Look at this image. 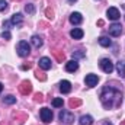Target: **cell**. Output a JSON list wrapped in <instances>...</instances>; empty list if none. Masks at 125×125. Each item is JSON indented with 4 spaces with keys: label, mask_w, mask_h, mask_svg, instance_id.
I'll return each instance as SVG.
<instances>
[{
    "label": "cell",
    "mask_w": 125,
    "mask_h": 125,
    "mask_svg": "<svg viewBox=\"0 0 125 125\" xmlns=\"http://www.w3.org/2000/svg\"><path fill=\"white\" fill-rule=\"evenodd\" d=\"M39 67H41L42 70H50V68H51V60H50L48 57H42V58L39 60Z\"/></svg>",
    "instance_id": "8fae6325"
},
{
    "label": "cell",
    "mask_w": 125,
    "mask_h": 125,
    "mask_svg": "<svg viewBox=\"0 0 125 125\" xmlns=\"http://www.w3.org/2000/svg\"><path fill=\"white\" fill-rule=\"evenodd\" d=\"M93 124V118L90 115H83L80 116V125H92Z\"/></svg>",
    "instance_id": "9a60e30c"
},
{
    "label": "cell",
    "mask_w": 125,
    "mask_h": 125,
    "mask_svg": "<svg viewBox=\"0 0 125 125\" xmlns=\"http://www.w3.org/2000/svg\"><path fill=\"white\" fill-rule=\"evenodd\" d=\"M3 102H4L6 105H13V103L16 102V97H15V96H12V94H9V96H6V97L3 99Z\"/></svg>",
    "instance_id": "d6986e66"
},
{
    "label": "cell",
    "mask_w": 125,
    "mask_h": 125,
    "mask_svg": "<svg viewBox=\"0 0 125 125\" xmlns=\"http://www.w3.org/2000/svg\"><path fill=\"white\" fill-rule=\"evenodd\" d=\"M60 90H61V93H70L71 92V83L68 80H62L60 83Z\"/></svg>",
    "instance_id": "30bf717a"
},
{
    "label": "cell",
    "mask_w": 125,
    "mask_h": 125,
    "mask_svg": "<svg viewBox=\"0 0 125 125\" xmlns=\"http://www.w3.org/2000/svg\"><path fill=\"white\" fill-rule=\"evenodd\" d=\"M106 90L109 92V94H108V96H106V94H100L102 103H105V102H106V100L109 99V102H108V103L105 105L106 108H112V106H115V105H114V102H112V99H115V100H116L118 103H121V102H122L121 93H119L118 90H115V89H114V87H111V86H108V87H106Z\"/></svg>",
    "instance_id": "6da1fadb"
},
{
    "label": "cell",
    "mask_w": 125,
    "mask_h": 125,
    "mask_svg": "<svg viewBox=\"0 0 125 125\" xmlns=\"http://www.w3.org/2000/svg\"><path fill=\"white\" fill-rule=\"evenodd\" d=\"M10 23L21 26V23H22V15H21V13H15V15L12 16V19H10Z\"/></svg>",
    "instance_id": "5bb4252c"
},
{
    "label": "cell",
    "mask_w": 125,
    "mask_h": 125,
    "mask_svg": "<svg viewBox=\"0 0 125 125\" xmlns=\"http://www.w3.org/2000/svg\"><path fill=\"white\" fill-rule=\"evenodd\" d=\"M1 36H3L4 39H10V38H12V35H10V32H9V31H3Z\"/></svg>",
    "instance_id": "603a6c76"
},
{
    "label": "cell",
    "mask_w": 125,
    "mask_h": 125,
    "mask_svg": "<svg viewBox=\"0 0 125 125\" xmlns=\"http://www.w3.org/2000/svg\"><path fill=\"white\" fill-rule=\"evenodd\" d=\"M25 10H26L28 13H31V15L35 13V7H33V4H26V6H25Z\"/></svg>",
    "instance_id": "44dd1931"
},
{
    "label": "cell",
    "mask_w": 125,
    "mask_h": 125,
    "mask_svg": "<svg viewBox=\"0 0 125 125\" xmlns=\"http://www.w3.org/2000/svg\"><path fill=\"white\" fill-rule=\"evenodd\" d=\"M84 82H86V86L94 87V86L97 84V82H99V77H97L96 74H87L86 79H84Z\"/></svg>",
    "instance_id": "ba28073f"
},
{
    "label": "cell",
    "mask_w": 125,
    "mask_h": 125,
    "mask_svg": "<svg viewBox=\"0 0 125 125\" xmlns=\"http://www.w3.org/2000/svg\"><path fill=\"white\" fill-rule=\"evenodd\" d=\"M116 70H118V73H119V76H125V61H119L116 64Z\"/></svg>",
    "instance_id": "e0dca14e"
},
{
    "label": "cell",
    "mask_w": 125,
    "mask_h": 125,
    "mask_svg": "<svg viewBox=\"0 0 125 125\" xmlns=\"http://www.w3.org/2000/svg\"><path fill=\"white\" fill-rule=\"evenodd\" d=\"M99 65H100V68L105 71V73H108V74H111L112 71H114V62L111 61L109 58H102L100 61H99Z\"/></svg>",
    "instance_id": "3957f363"
},
{
    "label": "cell",
    "mask_w": 125,
    "mask_h": 125,
    "mask_svg": "<svg viewBox=\"0 0 125 125\" xmlns=\"http://www.w3.org/2000/svg\"><path fill=\"white\" fill-rule=\"evenodd\" d=\"M1 90H3V84L0 83V93H1Z\"/></svg>",
    "instance_id": "cb8c5ba5"
},
{
    "label": "cell",
    "mask_w": 125,
    "mask_h": 125,
    "mask_svg": "<svg viewBox=\"0 0 125 125\" xmlns=\"http://www.w3.org/2000/svg\"><path fill=\"white\" fill-rule=\"evenodd\" d=\"M74 1H77V0H68V3H74Z\"/></svg>",
    "instance_id": "d4e9b609"
},
{
    "label": "cell",
    "mask_w": 125,
    "mask_h": 125,
    "mask_svg": "<svg viewBox=\"0 0 125 125\" xmlns=\"http://www.w3.org/2000/svg\"><path fill=\"white\" fill-rule=\"evenodd\" d=\"M77 68H79V62L76 61V60H71V61H68L65 64V70L70 71V73H74Z\"/></svg>",
    "instance_id": "7c38bea8"
},
{
    "label": "cell",
    "mask_w": 125,
    "mask_h": 125,
    "mask_svg": "<svg viewBox=\"0 0 125 125\" xmlns=\"http://www.w3.org/2000/svg\"><path fill=\"white\" fill-rule=\"evenodd\" d=\"M39 115H41V119H42L45 124H48V122L52 121V111L48 109V108H42L41 112H39Z\"/></svg>",
    "instance_id": "277c9868"
},
{
    "label": "cell",
    "mask_w": 125,
    "mask_h": 125,
    "mask_svg": "<svg viewBox=\"0 0 125 125\" xmlns=\"http://www.w3.org/2000/svg\"><path fill=\"white\" fill-rule=\"evenodd\" d=\"M121 33H122V26L119 23H112L109 26V35L111 36L116 38V36H121Z\"/></svg>",
    "instance_id": "8992f818"
},
{
    "label": "cell",
    "mask_w": 125,
    "mask_h": 125,
    "mask_svg": "<svg viewBox=\"0 0 125 125\" xmlns=\"http://www.w3.org/2000/svg\"><path fill=\"white\" fill-rule=\"evenodd\" d=\"M70 35H71V38H73V39H82V38H83V35H84V32L82 31L80 28H74L73 31L70 32Z\"/></svg>",
    "instance_id": "4fadbf2b"
},
{
    "label": "cell",
    "mask_w": 125,
    "mask_h": 125,
    "mask_svg": "<svg viewBox=\"0 0 125 125\" xmlns=\"http://www.w3.org/2000/svg\"><path fill=\"white\" fill-rule=\"evenodd\" d=\"M106 15H108V18H109L111 21H118V19L121 18V13H119V10H118L116 7H109L108 12H106Z\"/></svg>",
    "instance_id": "52a82bcc"
},
{
    "label": "cell",
    "mask_w": 125,
    "mask_h": 125,
    "mask_svg": "<svg viewBox=\"0 0 125 125\" xmlns=\"http://www.w3.org/2000/svg\"><path fill=\"white\" fill-rule=\"evenodd\" d=\"M70 22H71L73 25H79V23H82V22H83V16H82V13H79V12L71 13V15H70Z\"/></svg>",
    "instance_id": "9c48e42d"
},
{
    "label": "cell",
    "mask_w": 125,
    "mask_h": 125,
    "mask_svg": "<svg viewBox=\"0 0 125 125\" xmlns=\"http://www.w3.org/2000/svg\"><path fill=\"white\" fill-rule=\"evenodd\" d=\"M103 125H112V124H111V122H105Z\"/></svg>",
    "instance_id": "484cf974"
},
{
    "label": "cell",
    "mask_w": 125,
    "mask_h": 125,
    "mask_svg": "<svg viewBox=\"0 0 125 125\" xmlns=\"http://www.w3.org/2000/svg\"><path fill=\"white\" fill-rule=\"evenodd\" d=\"M60 119H61V122H64L65 125H70L73 121H74V115H73L71 112L61 111V112H60Z\"/></svg>",
    "instance_id": "5b68a950"
},
{
    "label": "cell",
    "mask_w": 125,
    "mask_h": 125,
    "mask_svg": "<svg viewBox=\"0 0 125 125\" xmlns=\"http://www.w3.org/2000/svg\"><path fill=\"white\" fill-rule=\"evenodd\" d=\"M6 9H7V1L6 0H0V12H3Z\"/></svg>",
    "instance_id": "7402d4cb"
},
{
    "label": "cell",
    "mask_w": 125,
    "mask_h": 125,
    "mask_svg": "<svg viewBox=\"0 0 125 125\" xmlns=\"http://www.w3.org/2000/svg\"><path fill=\"white\" fill-rule=\"evenodd\" d=\"M31 42H32V45H33L35 48H39V47L42 45V38L38 36V35H33L32 39H31Z\"/></svg>",
    "instance_id": "2e32d148"
},
{
    "label": "cell",
    "mask_w": 125,
    "mask_h": 125,
    "mask_svg": "<svg viewBox=\"0 0 125 125\" xmlns=\"http://www.w3.org/2000/svg\"><path fill=\"white\" fill-rule=\"evenodd\" d=\"M99 44H100L102 47H109V45H111V39H109L108 36H100V38H99Z\"/></svg>",
    "instance_id": "ac0fdd59"
},
{
    "label": "cell",
    "mask_w": 125,
    "mask_h": 125,
    "mask_svg": "<svg viewBox=\"0 0 125 125\" xmlns=\"http://www.w3.org/2000/svg\"><path fill=\"white\" fill-rule=\"evenodd\" d=\"M16 52L19 57H28L31 52V45L28 44V41H21L16 45Z\"/></svg>",
    "instance_id": "7a4b0ae2"
},
{
    "label": "cell",
    "mask_w": 125,
    "mask_h": 125,
    "mask_svg": "<svg viewBox=\"0 0 125 125\" xmlns=\"http://www.w3.org/2000/svg\"><path fill=\"white\" fill-rule=\"evenodd\" d=\"M62 105H64L62 97H55V99L52 100V106H54V108H62Z\"/></svg>",
    "instance_id": "ffe728a7"
}]
</instances>
